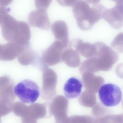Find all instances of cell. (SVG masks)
<instances>
[{
	"label": "cell",
	"instance_id": "obj_1",
	"mask_svg": "<svg viewBox=\"0 0 123 123\" xmlns=\"http://www.w3.org/2000/svg\"><path fill=\"white\" fill-rule=\"evenodd\" d=\"M100 0H75L72 11L79 28L84 31L91 29L102 18L106 8Z\"/></svg>",
	"mask_w": 123,
	"mask_h": 123
},
{
	"label": "cell",
	"instance_id": "obj_2",
	"mask_svg": "<svg viewBox=\"0 0 123 123\" xmlns=\"http://www.w3.org/2000/svg\"><path fill=\"white\" fill-rule=\"evenodd\" d=\"M3 38L9 42L25 46L31 37L30 26L26 22L17 20L8 13L0 25Z\"/></svg>",
	"mask_w": 123,
	"mask_h": 123
},
{
	"label": "cell",
	"instance_id": "obj_3",
	"mask_svg": "<svg viewBox=\"0 0 123 123\" xmlns=\"http://www.w3.org/2000/svg\"><path fill=\"white\" fill-rule=\"evenodd\" d=\"M15 95L24 103H34L38 98L39 88L37 84L32 80H23L18 83L14 88Z\"/></svg>",
	"mask_w": 123,
	"mask_h": 123
},
{
	"label": "cell",
	"instance_id": "obj_4",
	"mask_svg": "<svg viewBox=\"0 0 123 123\" xmlns=\"http://www.w3.org/2000/svg\"><path fill=\"white\" fill-rule=\"evenodd\" d=\"M98 96L100 102L107 107L116 106L121 101L122 93L120 88L112 83L102 85L98 91Z\"/></svg>",
	"mask_w": 123,
	"mask_h": 123
},
{
	"label": "cell",
	"instance_id": "obj_5",
	"mask_svg": "<svg viewBox=\"0 0 123 123\" xmlns=\"http://www.w3.org/2000/svg\"><path fill=\"white\" fill-rule=\"evenodd\" d=\"M116 3L113 7L106 9L104 11L102 18L113 28L119 29L123 26V0H114Z\"/></svg>",
	"mask_w": 123,
	"mask_h": 123
},
{
	"label": "cell",
	"instance_id": "obj_6",
	"mask_svg": "<svg viewBox=\"0 0 123 123\" xmlns=\"http://www.w3.org/2000/svg\"><path fill=\"white\" fill-rule=\"evenodd\" d=\"M57 79L56 74L52 70L47 68L44 70L42 96L44 100H50L55 96Z\"/></svg>",
	"mask_w": 123,
	"mask_h": 123
},
{
	"label": "cell",
	"instance_id": "obj_7",
	"mask_svg": "<svg viewBox=\"0 0 123 123\" xmlns=\"http://www.w3.org/2000/svg\"><path fill=\"white\" fill-rule=\"evenodd\" d=\"M68 101L63 96L55 97L49 104V112L51 116L53 115L55 122L61 121L67 117Z\"/></svg>",
	"mask_w": 123,
	"mask_h": 123
},
{
	"label": "cell",
	"instance_id": "obj_8",
	"mask_svg": "<svg viewBox=\"0 0 123 123\" xmlns=\"http://www.w3.org/2000/svg\"><path fill=\"white\" fill-rule=\"evenodd\" d=\"M65 48L59 42L55 40L43 51L42 58L44 62L52 65L61 61L62 54Z\"/></svg>",
	"mask_w": 123,
	"mask_h": 123
},
{
	"label": "cell",
	"instance_id": "obj_9",
	"mask_svg": "<svg viewBox=\"0 0 123 123\" xmlns=\"http://www.w3.org/2000/svg\"><path fill=\"white\" fill-rule=\"evenodd\" d=\"M14 85L13 80L8 76L0 77V104L14 102Z\"/></svg>",
	"mask_w": 123,
	"mask_h": 123
},
{
	"label": "cell",
	"instance_id": "obj_10",
	"mask_svg": "<svg viewBox=\"0 0 123 123\" xmlns=\"http://www.w3.org/2000/svg\"><path fill=\"white\" fill-rule=\"evenodd\" d=\"M28 19L31 26L43 30H47L50 26V21L46 10H33L29 14Z\"/></svg>",
	"mask_w": 123,
	"mask_h": 123
},
{
	"label": "cell",
	"instance_id": "obj_11",
	"mask_svg": "<svg viewBox=\"0 0 123 123\" xmlns=\"http://www.w3.org/2000/svg\"><path fill=\"white\" fill-rule=\"evenodd\" d=\"M25 46L12 42H8L2 45L0 53V60L6 61L13 60L23 51Z\"/></svg>",
	"mask_w": 123,
	"mask_h": 123
},
{
	"label": "cell",
	"instance_id": "obj_12",
	"mask_svg": "<svg viewBox=\"0 0 123 123\" xmlns=\"http://www.w3.org/2000/svg\"><path fill=\"white\" fill-rule=\"evenodd\" d=\"M51 30L56 40L66 48L69 41L68 28L66 23L61 20L54 22L51 25Z\"/></svg>",
	"mask_w": 123,
	"mask_h": 123
},
{
	"label": "cell",
	"instance_id": "obj_13",
	"mask_svg": "<svg viewBox=\"0 0 123 123\" xmlns=\"http://www.w3.org/2000/svg\"><path fill=\"white\" fill-rule=\"evenodd\" d=\"M49 104L48 103L44 104L35 103L31 105L28 106L27 113L25 116H28L37 120L47 117V113L51 116L49 112Z\"/></svg>",
	"mask_w": 123,
	"mask_h": 123
},
{
	"label": "cell",
	"instance_id": "obj_14",
	"mask_svg": "<svg viewBox=\"0 0 123 123\" xmlns=\"http://www.w3.org/2000/svg\"><path fill=\"white\" fill-rule=\"evenodd\" d=\"M82 87V83L80 80L74 77H71L64 85V94L69 99L76 98L80 95Z\"/></svg>",
	"mask_w": 123,
	"mask_h": 123
},
{
	"label": "cell",
	"instance_id": "obj_15",
	"mask_svg": "<svg viewBox=\"0 0 123 123\" xmlns=\"http://www.w3.org/2000/svg\"><path fill=\"white\" fill-rule=\"evenodd\" d=\"M29 44L25 46L24 50L17 57L19 62L23 65L30 64L34 57L33 53L30 48Z\"/></svg>",
	"mask_w": 123,
	"mask_h": 123
},
{
	"label": "cell",
	"instance_id": "obj_16",
	"mask_svg": "<svg viewBox=\"0 0 123 123\" xmlns=\"http://www.w3.org/2000/svg\"><path fill=\"white\" fill-rule=\"evenodd\" d=\"M28 109V106L22 102L17 101L13 103L12 111L16 116L22 117L26 115Z\"/></svg>",
	"mask_w": 123,
	"mask_h": 123
},
{
	"label": "cell",
	"instance_id": "obj_17",
	"mask_svg": "<svg viewBox=\"0 0 123 123\" xmlns=\"http://www.w3.org/2000/svg\"><path fill=\"white\" fill-rule=\"evenodd\" d=\"M112 47L117 49L123 48V34L121 33L114 38L111 44Z\"/></svg>",
	"mask_w": 123,
	"mask_h": 123
},
{
	"label": "cell",
	"instance_id": "obj_18",
	"mask_svg": "<svg viewBox=\"0 0 123 123\" xmlns=\"http://www.w3.org/2000/svg\"><path fill=\"white\" fill-rule=\"evenodd\" d=\"M52 1L51 0H36L35 4L37 9L46 10Z\"/></svg>",
	"mask_w": 123,
	"mask_h": 123
},
{
	"label": "cell",
	"instance_id": "obj_19",
	"mask_svg": "<svg viewBox=\"0 0 123 123\" xmlns=\"http://www.w3.org/2000/svg\"><path fill=\"white\" fill-rule=\"evenodd\" d=\"M9 10L5 7L0 6V25L5 16L8 13Z\"/></svg>",
	"mask_w": 123,
	"mask_h": 123
},
{
	"label": "cell",
	"instance_id": "obj_20",
	"mask_svg": "<svg viewBox=\"0 0 123 123\" xmlns=\"http://www.w3.org/2000/svg\"><path fill=\"white\" fill-rule=\"evenodd\" d=\"M75 0H58V3L61 5L65 6H72Z\"/></svg>",
	"mask_w": 123,
	"mask_h": 123
},
{
	"label": "cell",
	"instance_id": "obj_21",
	"mask_svg": "<svg viewBox=\"0 0 123 123\" xmlns=\"http://www.w3.org/2000/svg\"><path fill=\"white\" fill-rule=\"evenodd\" d=\"M21 120L22 123H37V120L27 116L21 117Z\"/></svg>",
	"mask_w": 123,
	"mask_h": 123
},
{
	"label": "cell",
	"instance_id": "obj_22",
	"mask_svg": "<svg viewBox=\"0 0 123 123\" xmlns=\"http://www.w3.org/2000/svg\"><path fill=\"white\" fill-rule=\"evenodd\" d=\"M12 1L11 0H0V6L5 7L10 4Z\"/></svg>",
	"mask_w": 123,
	"mask_h": 123
},
{
	"label": "cell",
	"instance_id": "obj_23",
	"mask_svg": "<svg viewBox=\"0 0 123 123\" xmlns=\"http://www.w3.org/2000/svg\"><path fill=\"white\" fill-rule=\"evenodd\" d=\"M55 123H69V117H67L63 120L56 121Z\"/></svg>",
	"mask_w": 123,
	"mask_h": 123
},
{
	"label": "cell",
	"instance_id": "obj_24",
	"mask_svg": "<svg viewBox=\"0 0 123 123\" xmlns=\"http://www.w3.org/2000/svg\"><path fill=\"white\" fill-rule=\"evenodd\" d=\"M2 45L0 44V53L1 51V48H2Z\"/></svg>",
	"mask_w": 123,
	"mask_h": 123
},
{
	"label": "cell",
	"instance_id": "obj_25",
	"mask_svg": "<svg viewBox=\"0 0 123 123\" xmlns=\"http://www.w3.org/2000/svg\"><path fill=\"white\" fill-rule=\"evenodd\" d=\"M1 117L0 116V123H1Z\"/></svg>",
	"mask_w": 123,
	"mask_h": 123
}]
</instances>
